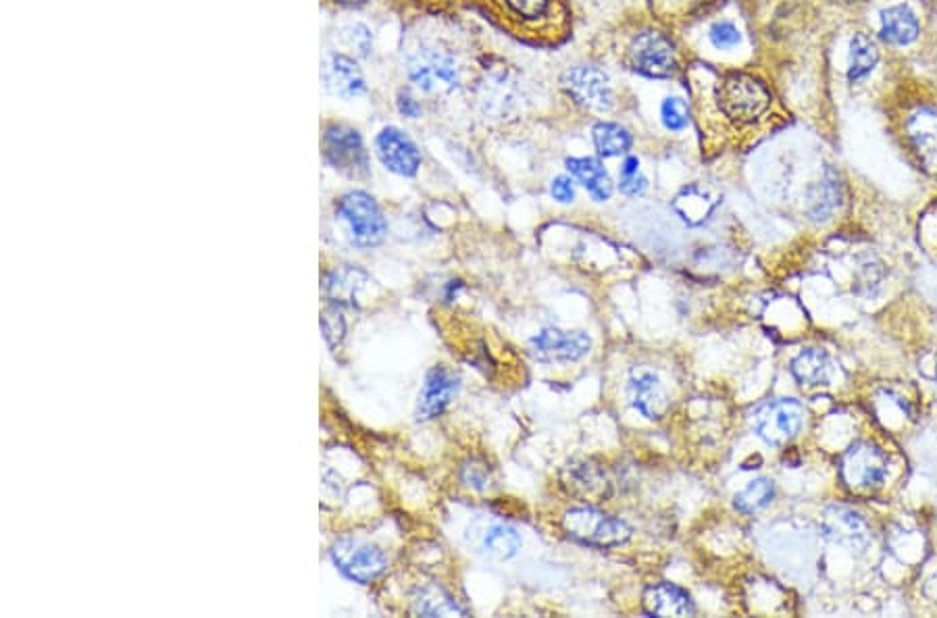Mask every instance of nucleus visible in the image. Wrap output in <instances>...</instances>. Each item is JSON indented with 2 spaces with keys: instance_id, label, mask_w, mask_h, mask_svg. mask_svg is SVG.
I'll use <instances>...</instances> for the list:
<instances>
[{
  "instance_id": "nucleus-1",
  "label": "nucleus",
  "mask_w": 937,
  "mask_h": 618,
  "mask_svg": "<svg viewBox=\"0 0 937 618\" xmlns=\"http://www.w3.org/2000/svg\"><path fill=\"white\" fill-rule=\"evenodd\" d=\"M715 102L719 113L736 125H752L769 115L771 90L750 73L729 71L715 84Z\"/></svg>"
},
{
  "instance_id": "nucleus-2",
  "label": "nucleus",
  "mask_w": 937,
  "mask_h": 618,
  "mask_svg": "<svg viewBox=\"0 0 937 618\" xmlns=\"http://www.w3.org/2000/svg\"><path fill=\"white\" fill-rule=\"evenodd\" d=\"M409 82L427 96H448L461 88V65L450 50L419 44L407 57Z\"/></svg>"
},
{
  "instance_id": "nucleus-3",
  "label": "nucleus",
  "mask_w": 937,
  "mask_h": 618,
  "mask_svg": "<svg viewBox=\"0 0 937 618\" xmlns=\"http://www.w3.org/2000/svg\"><path fill=\"white\" fill-rule=\"evenodd\" d=\"M336 217L346 225L348 238L359 248H375L388 234L382 206L365 190H350L334 204Z\"/></svg>"
},
{
  "instance_id": "nucleus-4",
  "label": "nucleus",
  "mask_w": 937,
  "mask_h": 618,
  "mask_svg": "<svg viewBox=\"0 0 937 618\" xmlns=\"http://www.w3.org/2000/svg\"><path fill=\"white\" fill-rule=\"evenodd\" d=\"M321 157L327 167L350 179H365L371 175L365 140L357 127L344 121H327L323 125Z\"/></svg>"
},
{
  "instance_id": "nucleus-5",
  "label": "nucleus",
  "mask_w": 937,
  "mask_h": 618,
  "mask_svg": "<svg viewBox=\"0 0 937 618\" xmlns=\"http://www.w3.org/2000/svg\"><path fill=\"white\" fill-rule=\"evenodd\" d=\"M563 529L575 542L598 548L621 546L631 537V527L625 521L594 506L567 510L563 517Z\"/></svg>"
},
{
  "instance_id": "nucleus-6",
  "label": "nucleus",
  "mask_w": 937,
  "mask_h": 618,
  "mask_svg": "<svg viewBox=\"0 0 937 618\" xmlns=\"http://www.w3.org/2000/svg\"><path fill=\"white\" fill-rule=\"evenodd\" d=\"M567 96L584 111L606 115L615 109V90L611 77L596 65H573L561 75Z\"/></svg>"
},
{
  "instance_id": "nucleus-7",
  "label": "nucleus",
  "mask_w": 937,
  "mask_h": 618,
  "mask_svg": "<svg viewBox=\"0 0 937 618\" xmlns=\"http://www.w3.org/2000/svg\"><path fill=\"white\" fill-rule=\"evenodd\" d=\"M336 569L352 583L369 585L388 571V556L382 548L361 542V539L342 537L329 550Z\"/></svg>"
},
{
  "instance_id": "nucleus-8",
  "label": "nucleus",
  "mask_w": 937,
  "mask_h": 618,
  "mask_svg": "<svg viewBox=\"0 0 937 618\" xmlns=\"http://www.w3.org/2000/svg\"><path fill=\"white\" fill-rule=\"evenodd\" d=\"M627 65L652 80H667L677 71V50L669 36L656 30H644L633 36L627 48Z\"/></svg>"
},
{
  "instance_id": "nucleus-9",
  "label": "nucleus",
  "mask_w": 937,
  "mask_h": 618,
  "mask_svg": "<svg viewBox=\"0 0 937 618\" xmlns=\"http://www.w3.org/2000/svg\"><path fill=\"white\" fill-rule=\"evenodd\" d=\"M804 421V408L792 398H781L763 404L754 412V431L771 446H783L792 442L800 433Z\"/></svg>"
},
{
  "instance_id": "nucleus-10",
  "label": "nucleus",
  "mask_w": 937,
  "mask_h": 618,
  "mask_svg": "<svg viewBox=\"0 0 937 618\" xmlns=\"http://www.w3.org/2000/svg\"><path fill=\"white\" fill-rule=\"evenodd\" d=\"M375 157L398 177H415L421 169V150L413 138L396 125H386L373 140Z\"/></svg>"
},
{
  "instance_id": "nucleus-11",
  "label": "nucleus",
  "mask_w": 937,
  "mask_h": 618,
  "mask_svg": "<svg viewBox=\"0 0 937 618\" xmlns=\"http://www.w3.org/2000/svg\"><path fill=\"white\" fill-rule=\"evenodd\" d=\"M529 350L540 363H577L592 350V338L586 331L544 329L531 338Z\"/></svg>"
},
{
  "instance_id": "nucleus-12",
  "label": "nucleus",
  "mask_w": 937,
  "mask_h": 618,
  "mask_svg": "<svg viewBox=\"0 0 937 618\" xmlns=\"http://www.w3.org/2000/svg\"><path fill=\"white\" fill-rule=\"evenodd\" d=\"M842 475L854 489H875L888 477V456L871 442H856L842 460Z\"/></svg>"
},
{
  "instance_id": "nucleus-13",
  "label": "nucleus",
  "mask_w": 937,
  "mask_h": 618,
  "mask_svg": "<svg viewBox=\"0 0 937 618\" xmlns=\"http://www.w3.org/2000/svg\"><path fill=\"white\" fill-rule=\"evenodd\" d=\"M561 485L569 496L586 504H600L613 496V481L609 473L594 460H579L567 465L561 471Z\"/></svg>"
},
{
  "instance_id": "nucleus-14",
  "label": "nucleus",
  "mask_w": 937,
  "mask_h": 618,
  "mask_svg": "<svg viewBox=\"0 0 937 618\" xmlns=\"http://www.w3.org/2000/svg\"><path fill=\"white\" fill-rule=\"evenodd\" d=\"M323 88L340 98L354 100L367 92V80L357 59L346 53H329L321 63Z\"/></svg>"
},
{
  "instance_id": "nucleus-15",
  "label": "nucleus",
  "mask_w": 937,
  "mask_h": 618,
  "mask_svg": "<svg viewBox=\"0 0 937 618\" xmlns=\"http://www.w3.org/2000/svg\"><path fill=\"white\" fill-rule=\"evenodd\" d=\"M461 390L459 375L450 371L444 365L434 367L425 375L423 388L419 392V406H417V419L419 421H432L438 419L442 412L452 404Z\"/></svg>"
},
{
  "instance_id": "nucleus-16",
  "label": "nucleus",
  "mask_w": 937,
  "mask_h": 618,
  "mask_svg": "<svg viewBox=\"0 0 937 618\" xmlns=\"http://www.w3.org/2000/svg\"><path fill=\"white\" fill-rule=\"evenodd\" d=\"M629 392H631L633 406H636L650 421L663 419L667 415V410L671 408V398L665 390V385L661 383L656 373L648 369H636L631 373Z\"/></svg>"
},
{
  "instance_id": "nucleus-17",
  "label": "nucleus",
  "mask_w": 937,
  "mask_h": 618,
  "mask_svg": "<svg viewBox=\"0 0 937 618\" xmlns=\"http://www.w3.org/2000/svg\"><path fill=\"white\" fill-rule=\"evenodd\" d=\"M823 531L829 539L850 548H865L869 544V531L860 514L846 506H831L823 514Z\"/></svg>"
},
{
  "instance_id": "nucleus-18",
  "label": "nucleus",
  "mask_w": 937,
  "mask_h": 618,
  "mask_svg": "<svg viewBox=\"0 0 937 618\" xmlns=\"http://www.w3.org/2000/svg\"><path fill=\"white\" fill-rule=\"evenodd\" d=\"M642 606L648 616H692L696 612L688 591L667 581L650 585L642 596Z\"/></svg>"
},
{
  "instance_id": "nucleus-19",
  "label": "nucleus",
  "mask_w": 937,
  "mask_h": 618,
  "mask_svg": "<svg viewBox=\"0 0 937 618\" xmlns=\"http://www.w3.org/2000/svg\"><path fill=\"white\" fill-rule=\"evenodd\" d=\"M906 130L925 169L937 173V113L933 109H919L908 117Z\"/></svg>"
},
{
  "instance_id": "nucleus-20",
  "label": "nucleus",
  "mask_w": 937,
  "mask_h": 618,
  "mask_svg": "<svg viewBox=\"0 0 937 618\" xmlns=\"http://www.w3.org/2000/svg\"><path fill=\"white\" fill-rule=\"evenodd\" d=\"M919 19L906 5L883 9L879 17V36L892 46H908L919 38Z\"/></svg>"
},
{
  "instance_id": "nucleus-21",
  "label": "nucleus",
  "mask_w": 937,
  "mask_h": 618,
  "mask_svg": "<svg viewBox=\"0 0 937 618\" xmlns=\"http://www.w3.org/2000/svg\"><path fill=\"white\" fill-rule=\"evenodd\" d=\"M504 17L521 25L523 30H536L542 34L546 25L554 23L556 0H498Z\"/></svg>"
},
{
  "instance_id": "nucleus-22",
  "label": "nucleus",
  "mask_w": 937,
  "mask_h": 618,
  "mask_svg": "<svg viewBox=\"0 0 937 618\" xmlns=\"http://www.w3.org/2000/svg\"><path fill=\"white\" fill-rule=\"evenodd\" d=\"M565 165H567V171L571 173V177L577 179V182L588 190V194L596 202L611 200V196L615 192L613 179L609 177V173H606V169L602 167V163L598 159L575 157V159H567Z\"/></svg>"
},
{
  "instance_id": "nucleus-23",
  "label": "nucleus",
  "mask_w": 937,
  "mask_h": 618,
  "mask_svg": "<svg viewBox=\"0 0 937 618\" xmlns=\"http://www.w3.org/2000/svg\"><path fill=\"white\" fill-rule=\"evenodd\" d=\"M792 373L800 385H806V388H819V385H829L831 375H833V365L825 352L808 348L794 358Z\"/></svg>"
},
{
  "instance_id": "nucleus-24",
  "label": "nucleus",
  "mask_w": 937,
  "mask_h": 618,
  "mask_svg": "<svg viewBox=\"0 0 937 618\" xmlns=\"http://www.w3.org/2000/svg\"><path fill=\"white\" fill-rule=\"evenodd\" d=\"M592 140L602 159H613L627 154L633 144V136L627 127L615 121H598L592 127Z\"/></svg>"
},
{
  "instance_id": "nucleus-25",
  "label": "nucleus",
  "mask_w": 937,
  "mask_h": 618,
  "mask_svg": "<svg viewBox=\"0 0 937 618\" xmlns=\"http://www.w3.org/2000/svg\"><path fill=\"white\" fill-rule=\"evenodd\" d=\"M879 63V53L875 42L867 34H854L850 42V61H848V82L860 84L871 75Z\"/></svg>"
},
{
  "instance_id": "nucleus-26",
  "label": "nucleus",
  "mask_w": 937,
  "mask_h": 618,
  "mask_svg": "<svg viewBox=\"0 0 937 618\" xmlns=\"http://www.w3.org/2000/svg\"><path fill=\"white\" fill-rule=\"evenodd\" d=\"M415 614L421 616H452V614H465V610L454 602V598L440 585H427L419 589L415 596Z\"/></svg>"
},
{
  "instance_id": "nucleus-27",
  "label": "nucleus",
  "mask_w": 937,
  "mask_h": 618,
  "mask_svg": "<svg viewBox=\"0 0 937 618\" xmlns=\"http://www.w3.org/2000/svg\"><path fill=\"white\" fill-rule=\"evenodd\" d=\"M840 206V184L838 177L827 173L823 182H819L808 192V215L815 221H825Z\"/></svg>"
},
{
  "instance_id": "nucleus-28",
  "label": "nucleus",
  "mask_w": 937,
  "mask_h": 618,
  "mask_svg": "<svg viewBox=\"0 0 937 618\" xmlns=\"http://www.w3.org/2000/svg\"><path fill=\"white\" fill-rule=\"evenodd\" d=\"M363 275H365L363 271L352 269V267H344V269H336L332 273H327L325 283H323L327 296L340 304L342 302L352 304L354 298H357L359 288L363 286V283H359V277Z\"/></svg>"
},
{
  "instance_id": "nucleus-29",
  "label": "nucleus",
  "mask_w": 937,
  "mask_h": 618,
  "mask_svg": "<svg viewBox=\"0 0 937 618\" xmlns=\"http://www.w3.org/2000/svg\"><path fill=\"white\" fill-rule=\"evenodd\" d=\"M521 544H523L521 535L513 527H506V525H494L484 537L486 552L498 560H509L517 556V552L521 550Z\"/></svg>"
},
{
  "instance_id": "nucleus-30",
  "label": "nucleus",
  "mask_w": 937,
  "mask_h": 618,
  "mask_svg": "<svg viewBox=\"0 0 937 618\" xmlns=\"http://www.w3.org/2000/svg\"><path fill=\"white\" fill-rule=\"evenodd\" d=\"M775 496V485L771 479H756L752 481L748 487H744L740 494H736V498H733V504H736V508L744 514H752V512H758L761 508H765Z\"/></svg>"
},
{
  "instance_id": "nucleus-31",
  "label": "nucleus",
  "mask_w": 937,
  "mask_h": 618,
  "mask_svg": "<svg viewBox=\"0 0 937 618\" xmlns=\"http://www.w3.org/2000/svg\"><path fill=\"white\" fill-rule=\"evenodd\" d=\"M661 121L669 132H683L690 123V111L686 100L679 96H667L661 105Z\"/></svg>"
},
{
  "instance_id": "nucleus-32",
  "label": "nucleus",
  "mask_w": 937,
  "mask_h": 618,
  "mask_svg": "<svg viewBox=\"0 0 937 618\" xmlns=\"http://www.w3.org/2000/svg\"><path fill=\"white\" fill-rule=\"evenodd\" d=\"M708 40H711L717 50H731L742 42V32L738 30L736 23L717 21L711 25V30H708Z\"/></svg>"
},
{
  "instance_id": "nucleus-33",
  "label": "nucleus",
  "mask_w": 937,
  "mask_h": 618,
  "mask_svg": "<svg viewBox=\"0 0 937 618\" xmlns=\"http://www.w3.org/2000/svg\"><path fill=\"white\" fill-rule=\"evenodd\" d=\"M342 36L348 44V48H352L354 53L357 55H369V50H371V30L367 28V25L363 23H352V25H346V28L342 30Z\"/></svg>"
},
{
  "instance_id": "nucleus-34",
  "label": "nucleus",
  "mask_w": 937,
  "mask_h": 618,
  "mask_svg": "<svg viewBox=\"0 0 937 618\" xmlns=\"http://www.w3.org/2000/svg\"><path fill=\"white\" fill-rule=\"evenodd\" d=\"M321 325H323L327 344L336 348L340 340L344 338V321H342V315L338 313V308H325L321 317Z\"/></svg>"
},
{
  "instance_id": "nucleus-35",
  "label": "nucleus",
  "mask_w": 937,
  "mask_h": 618,
  "mask_svg": "<svg viewBox=\"0 0 937 618\" xmlns=\"http://www.w3.org/2000/svg\"><path fill=\"white\" fill-rule=\"evenodd\" d=\"M396 111L404 119H419L423 115V105L411 90L400 88L396 94Z\"/></svg>"
},
{
  "instance_id": "nucleus-36",
  "label": "nucleus",
  "mask_w": 937,
  "mask_h": 618,
  "mask_svg": "<svg viewBox=\"0 0 937 618\" xmlns=\"http://www.w3.org/2000/svg\"><path fill=\"white\" fill-rule=\"evenodd\" d=\"M550 196L561 202V204H571L575 200V182L571 175H559L552 179L550 184Z\"/></svg>"
},
{
  "instance_id": "nucleus-37",
  "label": "nucleus",
  "mask_w": 937,
  "mask_h": 618,
  "mask_svg": "<svg viewBox=\"0 0 937 618\" xmlns=\"http://www.w3.org/2000/svg\"><path fill=\"white\" fill-rule=\"evenodd\" d=\"M619 190H621V194H625V196H629V198H638V196H642V194L648 190V179H646L642 173L629 175V177H621Z\"/></svg>"
},
{
  "instance_id": "nucleus-38",
  "label": "nucleus",
  "mask_w": 937,
  "mask_h": 618,
  "mask_svg": "<svg viewBox=\"0 0 937 618\" xmlns=\"http://www.w3.org/2000/svg\"><path fill=\"white\" fill-rule=\"evenodd\" d=\"M465 483L475 487V489H484L488 485V477H490V469L484 467V465H471V467H465Z\"/></svg>"
},
{
  "instance_id": "nucleus-39",
  "label": "nucleus",
  "mask_w": 937,
  "mask_h": 618,
  "mask_svg": "<svg viewBox=\"0 0 937 618\" xmlns=\"http://www.w3.org/2000/svg\"><path fill=\"white\" fill-rule=\"evenodd\" d=\"M640 173V159L638 157H627L621 165V177H629Z\"/></svg>"
},
{
  "instance_id": "nucleus-40",
  "label": "nucleus",
  "mask_w": 937,
  "mask_h": 618,
  "mask_svg": "<svg viewBox=\"0 0 937 618\" xmlns=\"http://www.w3.org/2000/svg\"><path fill=\"white\" fill-rule=\"evenodd\" d=\"M329 3H334L338 7H363L369 3V0H329Z\"/></svg>"
},
{
  "instance_id": "nucleus-41",
  "label": "nucleus",
  "mask_w": 937,
  "mask_h": 618,
  "mask_svg": "<svg viewBox=\"0 0 937 618\" xmlns=\"http://www.w3.org/2000/svg\"><path fill=\"white\" fill-rule=\"evenodd\" d=\"M925 594H927V596H929L933 602H937V575H935V577H933V579L927 583V587H925Z\"/></svg>"
}]
</instances>
